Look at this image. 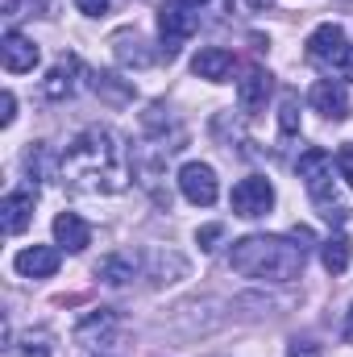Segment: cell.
<instances>
[{
  "instance_id": "6da1fadb",
  "label": "cell",
  "mask_w": 353,
  "mask_h": 357,
  "mask_svg": "<svg viewBox=\"0 0 353 357\" xmlns=\"http://www.w3.org/2000/svg\"><path fill=\"white\" fill-rule=\"evenodd\" d=\"M59 178L84 195H117L129 187V154L104 125H88L59 158Z\"/></svg>"
},
{
  "instance_id": "7a4b0ae2",
  "label": "cell",
  "mask_w": 353,
  "mask_h": 357,
  "mask_svg": "<svg viewBox=\"0 0 353 357\" xmlns=\"http://www.w3.org/2000/svg\"><path fill=\"white\" fill-rule=\"evenodd\" d=\"M303 262H308V250L291 233L287 237L254 233V237L233 241V250H229V266L246 278H258V282H295L303 274Z\"/></svg>"
},
{
  "instance_id": "3957f363",
  "label": "cell",
  "mask_w": 353,
  "mask_h": 357,
  "mask_svg": "<svg viewBox=\"0 0 353 357\" xmlns=\"http://www.w3.org/2000/svg\"><path fill=\"white\" fill-rule=\"evenodd\" d=\"M299 178H303V187H308V195H312V204L320 208V216L329 220V225H345L350 220V208H341L337 204V183H333V154L329 150H320V146H308L303 154H299Z\"/></svg>"
},
{
  "instance_id": "277c9868",
  "label": "cell",
  "mask_w": 353,
  "mask_h": 357,
  "mask_svg": "<svg viewBox=\"0 0 353 357\" xmlns=\"http://www.w3.org/2000/svg\"><path fill=\"white\" fill-rule=\"evenodd\" d=\"M308 59L320 71L337 75V79H353V42L345 38V29L333 25V21L329 25H316L308 33Z\"/></svg>"
},
{
  "instance_id": "5b68a950",
  "label": "cell",
  "mask_w": 353,
  "mask_h": 357,
  "mask_svg": "<svg viewBox=\"0 0 353 357\" xmlns=\"http://www.w3.org/2000/svg\"><path fill=\"white\" fill-rule=\"evenodd\" d=\"M195 29H200V13H195V8H187V4H179V0L167 4V8L158 13V38H163L158 50H163L167 59H175L179 46H183Z\"/></svg>"
},
{
  "instance_id": "8992f818",
  "label": "cell",
  "mask_w": 353,
  "mask_h": 357,
  "mask_svg": "<svg viewBox=\"0 0 353 357\" xmlns=\"http://www.w3.org/2000/svg\"><path fill=\"white\" fill-rule=\"evenodd\" d=\"M229 204H233V212H237V216L258 220V216H266V212L274 208V187H270V178L250 175V178H241V183L233 187Z\"/></svg>"
},
{
  "instance_id": "52a82bcc",
  "label": "cell",
  "mask_w": 353,
  "mask_h": 357,
  "mask_svg": "<svg viewBox=\"0 0 353 357\" xmlns=\"http://www.w3.org/2000/svg\"><path fill=\"white\" fill-rule=\"evenodd\" d=\"M179 191H183L187 204H195V208H212L216 195H220L216 171H212L208 162H187V167L179 171Z\"/></svg>"
},
{
  "instance_id": "ba28073f",
  "label": "cell",
  "mask_w": 353,
  "mask_h": 357,
  "mask_svg": "<svg viewBox=\"0 0 353 357\" xmlns=\"http://www.w3.org/2000/svg\"><path fill=\"white\" fill-rule=\"evenodd\" d=\"M80 75H88V71H84V63H80L75 54H63V59L50 67V75L42 79V96H46L50 104L71 100V96L80 91Z\"/></svg>"
},
{
  "instance_id": "9c48e42d",
  "label": "cell",
  "mask_w": 353,
  "mask_h": 357,
  "mask_svg": "<svg viewBox=\"0 0 353 357\" xmlns=\"http://www.w3.org/2000/svg\"><path fill=\"white\" fill-rule=\"evenodd\" d=\"M0 59H4V71H8V75H25V71L38 67L42 50H38L33 38H25L21 29H8V33L0 38Z\"/></svg>"
},
{
  "instance_id": "30bf717a",
  "label": "cell",
  "mask_w": 353,
  "mask_h": 357,
  "mask_svg": "<svg viewBox=\"0 0 353 357\" xmlns=\"http://www.w3.org/2000/svg\"><path fill=\"white\" fill-rule=\"evenodd\" d=\"M33 204H38V187L8 191V195L0 199V229H4L8 237L25 233V229H29V220H33Z\"/></svg>"
},
{
  "instance_id": "8fae6325",
  "label": "cell",
  "mask_w": 353,
  "mask_h": 357,
  "mask_svg": "<svg viewBox=\"0 0 353 357\" xmlns=\"http://www.w3.org/2000/svg\"><path fill=\"white\" fill-rule=\"evenodd\" d=\"M308 104L320 116H329V121H345L350 116V91H345L341 79H316L312 91H308Z\"/></svg>"
},
{
  "instance_id": "7c38bea8",
  "label": "cell",
  "mask_w": 353,
  "mask_h": 357,
  "mask_svg": "<svg viewBox=\"0 0 353 357\" xmlns=\"http://www.w3.org/2000/svg\"><path fill=\"white\" fill-rule=\"evenodd\" d=\"M270 91H274L270 71L250 67V71L237 79V104H241V112H246V116H258V112L266 108V100H270Z\"/></svg>"
},
{
  "instance_id": "4fadbf2b",
  "label": "cell",
  "mask_w": 353,
  "mask_h": 357,
  "mask_svg": "<svg viewBox=\"0 0 353 357\" xmlns=\"http://www.w3.org/2000/svg\"><path fill=\"white\" fill-rule=\"evenodd\" d=\"M59 262H63L59 245H29V250H21L13 258V266H17L21 278H50L59 270Z\"/></svg>"
},
{
  "instance_id": "5bb4252c",
  "label": "cell",
  "mask_w": 353,
  "mask_h": 357,
  "mask_svg": "<svg viewBox=\"0 0 353 357\" xmlns=\"http://www.w3.org/2000/svg\"><path fill=\"white\" fill-rule=\"evenodd\" d=\"M54 245L67 250V254H80L91 245V225L75 212H59L54 216Z\"/></svg>"
},
{
  "instance_id": "9a60e30c",
  "label": "cell",
  "mask_w": 353,
  "mask_h": 357,
  "mask_svg": "<svg viewBox=\"0 0 353 357\" xmlns=\"http://www.w3.org/2000/svg\"><path fill=\"white\" fill-rule=\"evenodd\" d=\"M88 88L104 100V104H112V108H129L133 104V79H121V75H112V71H88Z\"/></svg>"
},
{
  "instance_id": "2e32d148",
  "label": "cell",
  "mask_w": 353,
  "mask_h": 357,
  "mask_svg": "<svg viewBox=\"0 0 353 357\" xmlns=\"http://www.w3.org/2000/svg\"><path fill=\"white\" fill-rule=\"evenodd\" d=\"M117 312L112 307H96V312H88L84 320H80V328H75V341L80 345H108L112 341V333H117Z\"/></svg>"
},
{
  "instance_id": "e0dca14e",
  "label": "cell",
  "mask_w": 353,
  "mask_h": 357,
  "mask_svg": "<svg viewBox=\"0 0 353 357\" xmlns=\"http://www.w3.org/2000/svg\"><path fill=\"white\" fill-rule=\"evenodd\" d=\"M191 71H195L200 79H208V84H225V79L233 75V54H229L225 46H208V50H200V54L191 59Z\"/></svg>"
},
{
  "instance_id": "ac0fdd59",
  "label": "cell",
  "mask_w": 353,
  "mask_h": 357,
  "mask_svg": "<svg viewBox=\"0 0 353 357\" xmlns=\"http://www.w3.org/2000/svg\"><path fill=\"white\" fill-rule=\"evenodd\" d=\"M350 258H353V241L345 233H333L329 241H320V262L329 274H345L350 270Z\"/></svg>"
},
{
  "instance_id": "d6986e66",
  "label": "cell",
  "mask_w": 353,
  "mask_h": 357,
  "mask_svg": "<svg viewBox=\"0 0 353 357\" xmlns=\"http://www.w3.org/2000/svg\"><path fill=\"white\" fill-rule=\"evenodd\" d=\"M133 274H137V262H133L129 254H108V258L96 266V278H104L108 287H125Z\"/></svg>"
},
{
  "instance_id": "ffe728a7",
  "label": "cell",
  "mask_w": 353,
  "mask_h": 357,
  "mask_svg": "<svg viewBox=\"0 0 353 357\" xmlns=\"http://www.w3.org/2000/svg\"><path fill=\"white\" fill-rule=\"evenodd\" d=\"M50 333L46 328H29V333H21L13 345H8V357H50Z\"/></svg>"
},
{
  "instance_id": "44dd1931",
  "label": "cell",
  "mask_w": 353,
  "mask_h": 357,
  "mask_svg": "<svg viewBox=\"0 0 353 357\" xmlns=\"http://www.w3.org/2000/svg\"><path fill=\"white\" fill-rule=\"evenodd\" d=\"M154 59H158V54H150L137 33H133V38H129V33H117V63H125V67H150Z\"/></svg>"
},
{
  "instance_id": "7402d4cb",
  "label": "cell",
  "mask_w": 353,
  "mask_h": 357,
  "mask_svg": "<svg viewBox=\"0 0 353 357\" xmlns=\"http://www.w3.org/2000/svg\"><path fill=\"white\" fill-rule=\"evenodd\" d=\"M54 162H50V150L46 146H33L29 154H25V171H29V183L38 187V178H50L54 171H50Z\"/></svg>"
},
{
  "instance_id": "603a6c76",
  "label": "cell",
  "mask_w": 353,
  "mask_h": 357,
  "mask_svg": "<svg viewBox=\"0 0 353 357\" xmlns=\"http://www.w3.org/2000/svg\"><path fill=\"white\" fill-rule=\"evenodd\" d=\"M278 129H283L287 137H291V133H299V100H295L291 91L283 96V108H278Z\"/></svg>"
},
{
  "instance_id": "cb8c5ba5",
  "label": "cell",
  "mask_w": 353,
  "mask_h": 357,
  "mask_svg": "<svg viewBox=\"0 0 353 357\" xmlns=\"http://www.w3.org/2000/svg\"><path fill=\"white\" fill-rule=\"evenodd\" d=\"M337 175L353 187V142H345V146L337 150Z\"/></svg>"
},
{
  "instance_id": "d4e9b609",
  "label": "cell",
  "mask_w": 353,
  "mask_h": 357,
  "mask_svg": "<svg viewBox=\"0 0 353 357\" xmlns=\"http://www.w3.org/2000/svg\"><path fill=\"white\" fill-rule=\"evenodd\" d=\"M225 237V225H204L200 233H195V241H200V250H216V241Z\"/></svg>"
},
{
  "instance_id": "484cf974",
  "label": "cell",
  "mask_w": 353,
  "mask_h": 357,
  "mask_svg": "<svg viewBox=\"0 0 353 357\" xmlns=\"http://www.w3.org/2000/svg\"><path fill=\"white\" fill-rule=\"evenodd\" d=\"M287 357H320V345L316 341H291L287 345Z\"/></svg>"
},
{
  "instance_id": "4316f807",
  "label": "cell",
  "mask_w": 353,
  "mask_h": 357,
  "mask_svg": "<svg viewBox=\"0 0 353 357\" xmlns=\"http://www.w3.org/2000/svg\"><path fill=\"white\" fill-rule=\"evenodd\" d=\"M0 108H4V112H0V125H13V116H17V96L4 91V96H0Z\"/></svg>"
},
{
  "instance_id": "83f0119b",
  "label": "cell",
  "mask_w": 353,
  "mask_h": 357,
  "mask_svg": "<svg viewBox=\"0 0 353 357\" xmlns=\"http://www.w3.org/2000/svg\"><path fill=\"white\" fill-rule=\"evenodd\" d=\"M75 8L88 13V17H104L108 13V0H75Z\"/></svg>"
},
{
  "instance_id": "f1b7e54d",
  "label": "cell",
  "mask_w": 353,
  "mask_h": 357,
  "mask_svg": "<svg viewBox=\"0 0 353 357\" xmlns=\"http://www.w3.org/2000/svg\"><path fill=\"white\" fill-rule=\"evenodd\" d=\"M341 337H345V345H353V303H350V316H345V328H341Z\"/></svg>"
},
{
  "instance_id": "f546056e",
  "label": "cell",
  "mask_w": 353,
  "mask_h": 357,
  "mask_svg": "<svg viewBox=\"0 0 353 357\" xmlns=\"http://www.w3.org/2000/svg\"><path fill=\"white\" fill-rule=\"evenodd\" d=\"M179 4H187V8H200V4H208V0H179Z\"/></svg>"
},
{
  "instance_id": "4dcf8cb0",
  "label": "cell",
  "mask_w": 353,
  "mask_h": 357,
  "mask_svg": "<svg viewBox=\"0 0 353 357\" xmlns=\"http://www.w3.org/2000/svg\"><path fill=\"white\" fill-rule=\"evenodd\" d=\"M254 4H258V8H270V0H254Z\"/></svg>"
}]
</instances>
